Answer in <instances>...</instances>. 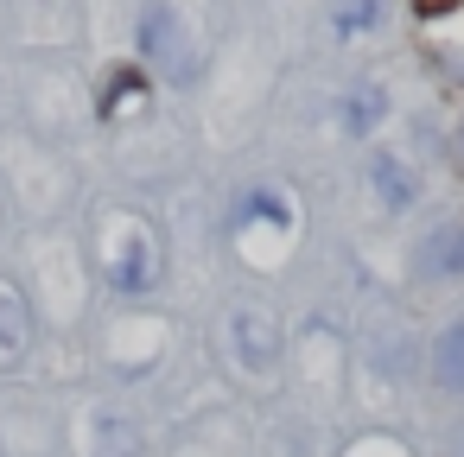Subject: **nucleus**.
<instances>
[{"mask_svg": "<svg viewBox=\"0 0 464 457\" xmlns=\"http://www.w3.org/2000/svg\"><path fill=\"white\" fill-rule=\"evenodd\" d=\"M229 337H236V349H242V362H255V368H267V362L280 356V330H274V318H261V311H236V318H229Z\"/></svg>", "mask_w": 464, "mask_h": 457, "instance_id": "f257e3e1", "label": "nucleus"}, {"mask_svg": "<svg viewBox=\"0 0 464 457\" xmlns=\"http://www.w3.org/2000/svg\"><path fill=\"white\" fill-rule=\"evenodd\" d=\"M26 343H33V311L7 280H0V356H20Z\"/></svg>", "mask_w": 464, "mask_h": 457, "instance_id": "f03ea898", "label": "nucleus"}, {"mask_svg": "<svg viewBox=\"0 0 464 457\" xmlns=\"http://www.w3.org/2000/svg\"><path fill=\"white\" fill-rule=\"evenodd\" d=\"M432 381L451 387V394H464V324H451V330L432 343Z\"/></svg>", "mask_w": 464, "mask_h": 457, "instance_id": "7ed1b4c3", "label": "nucleus"}, {"mask_svg": "<svg viewBox=\"0 0 464 457\" xmlns=\"http://www.w3.org/2000/svg\"><path fill=\"white\" fill-rule=\"evenodd\" d=\"M375 185H382V204H388V210H407V204H413V178H407L394 159H375Z\"/></svg>", "mask_w": 464, "mask_h": 457, "instance_id": "20e7f679", "label": "nucleus"}, {"mask_svg": "<svg viewBox=\"0 0 464 457\" xmlns=\"http://www.w3.org/2000/svg\"><path fill=\"white\" fill-rule=\"evenodd\" d=\"M451 159H458V166H464V128H458V140H451Z\"/></svg>", "mask_w": 464, "mask_h": 457, "instance_id": "39448f33", "label": "nucleus"}]
</instances>
